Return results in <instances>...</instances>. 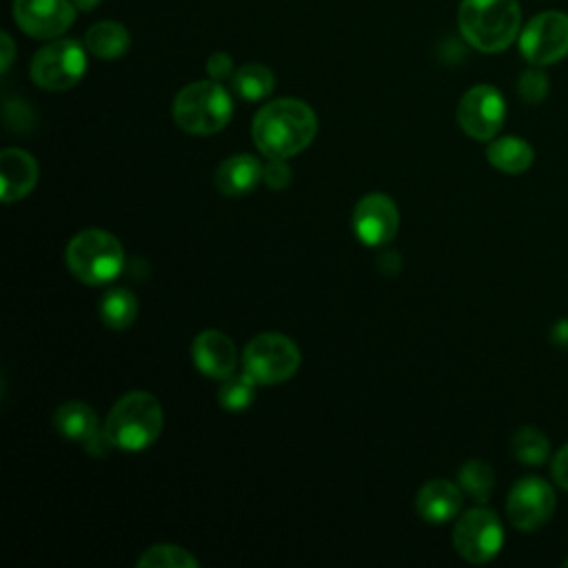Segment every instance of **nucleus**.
<instances>
[{
	"label": "nucleus",
	"mask_w": 568,
	"mask_h": 568,
	"mask_svg": "<svg viewBox=\"0 0 568 568\" xmlns=\"http://www.w3.org/2000/svg\"><path fill=\"white\" fill-rule=\"evenodd\" d=\"M453 546L470 564H484L497 557L504 546V528L497 513L484 506L466 510L455 524Z\"/></svg>",
	"instance_id": "nucleus-8"
},
{
	"label": "nucleus",
	"mask_w": 568,
	"mask_h": 568,
	"mask_svg": "<svg viewBox=\"0 0 568 568\" xmlns=\"http://www.w3.org/2000/svg\"><path fill=\"white\" fill-rule=\"evenodd\" d=\"M550 475H552V481L568 493V442L552 455V462H550Z\"/></svg>",
	"instance_id": "nucleus-30"
},
{
	"label": "nucleus",
	"mask_w": 568,
	"mask_h": 568,
	"mask_svg": "<svg viewBox=\"0 0 568 568\" xmlns=\"http://www.w3.org/2000/svg\"><path fill=\"white\" fill-rule=\"evenodd\" d=\"M0 47H2V73L11 67V60H13V40L9 33H2L0 36Z\"/></svg>",
	"instance_id": "nucleus-32"
},
{
	"label": "nucleus",
	"mask_w": 568,
	"mask_h": 568,
	"mask_svg": "<svg viewBox=\"0 0 568 568\" xmlns=\"http://www.w3.org/2000/svg\"><path fill=\"white\" fill-rule=\"evenodd\" d=\"M197 564L189 550L173 544H155L135 561L138 568H197Z\"/></svg>",
	"instance_id": "nucleus-26"
},
{
	"label": "nucleus",
	"mask_w": 568,
	"mask_h": 568,
	"mask_svg": "<svg viewBox=\"0 0 568 568\" xmlns=\"http://www.w3.org/2000/svg\"><path fill=\"white\" fill-rule=\"evenodd\" d=\"M87 71V53L78 40H55L44 44L31 58V80L44 91H67L80 82Z\"/></svg>",
	"instance_id": "nucleus-7"
},
{
	"label": "nucleus",
	"mask_w": 568,
	"mask_h": 568,
	"mask_svg": "<svg viewBox=\"0 0 568 568\" xmlns=\"http://www.w3.org/2000/svg\"><path fill=\"white\" fill-rule=\"evenodd\" d=\"M510 450L519 464L541 466L544 462H548L550 442L539 428L521 426L510 439Z\"/></svg>",
	"instance_id": "nucleus-23"
},
{
	"label": "nucleus",
	"mask_w": 568,
	"mask_h": 568,
	"mask_svg": "<svg viewBox=\"0 0 568 568\" xmlns=\"http://www.w3.org/2000/svg\"><path fill=\"white\" fill-rule=\"evenodd\" d=\"M171 113L182 131L193 135H211L229 124L233 102L229 91L209 78L180 89L173 98Z\"/></svg>",
	"instance_id": "nucleus-4"
},
{
	"label": "nucleus",
	"mask_w": 568,
	"mask_h": 568,
	"mask_svg": "<svg viewBox=\"0 0 568 568\" xmlns=\"http://www.w3.org/2000/svg\"><path fill=\"white\" fill-rule=\"evenodd\" d=\"M564 566H566V568H568V559H566V561H564Z\"/></svg>",
	"instance_id": "nucleus-34"
},
{
	"label": "nucleus",
	"mask_w": 568,
	"mask_h": 568,
	"mask_svg": "<svg viewBox=\"0 0 568 568\" xmlns=\"http://www.w3.org/2000/svg\"><path fill=\"white\" fill-rule=\"evenodd\" d=\"M486 160L490 166H495L497 171L517 175L530 169L532 160H535V151L532 146L515 135H504V138H493L488 149H486Z\"/></svg>",
	"instance_id": "nucleus-19"
},
{
	"label": "nucleus",
	"mask_w": 568,
	"mask_h": 568,
	"mask_svg": "<svg viewBox=\"0 0 568 568\" xmlns=\"http://www.w3.org/2000/svg\"><path fill=\"white\" fill-rule=\"evenodd\" d=\"M98 2H100V0H73L75 9H80V11H91Z\"/></svg>",
	"instance_id": "nucleus-33"
},
{
	"label": "nucleus",
	"mask_w": 568,
	"mask_h": 568,
	"mask_svg": "<svg viewBox=\"0 0 568 568\" xmlns=\"http://www.w3.org/2000/svg\"><path fill=\"white\" fill-rule=\"evenodd\" d=\"M255 386H257V382L246 371L242 375L233 373L231 377L222 379L217 399L224 410H231V413L246 410L255 399Z\"/></svg>",
	"instance_id": "nucleus-25"
},
{
	"label": "nucleus",
	"mask_w": 568,
	"mask_h": 568,
	"mask_svg": "<svg viewBox=\"0 0 568 568\" xmlns=\"http://www.w3.org/2000/svg\"><path fill=\"white\" fill-rule=\"evenodd\" d=\"M231 84H233V91L242 98V100H248V102H257V100H264L266 95L273 93L275 89V78H273V71L264 64H257V62H248L244 67H240L233 78H231Z\"/></svg>",
	"instance_id": "nucleus-21"
},
{
	"label": "nucleus",
	"mask_w": 568,
	"mask_h": 568,
	"mask_svg": "<svg viewBox=\"0 0 568 568\" xmlns=\"http://www.w3.org/2000/svg\"><path fill=\"white\" fill-rule=\"evenodd\" d=\"M317 133L315 111L295 98L266 102L253 118L251 135L266 158H291L304 151Z\"/></svg>",
	"instance_id": "nucleus-1"
},
{
	"label": "nucleus",
	"mask_w": 568,
	"mask_h": 568,
	"mask_svg": "<svg viewBox=\"0 0 568 568\" xmlns=\"http://www.w3.org/2000/svg\"><path fill=\"white\" fill-rule=\"evenodd\" d=\"M462 486L448 479H430L417 493L415 508L422 519L430 524H444L457 517L462 508Z\"/></svg>",
	"instance_id": "nucleus-18"
},
{
	"label": "nucleus",
	"mask_w": 568,
	"mask_h": 568,
	"mask_svg": "<svg viewBox=\"0 0 568 568\" xmlns=\"http://www.w3.org/2000/svg\"><path fill=\"white\" fill-rule=\"evenodd\" d=\"M506 120V102L490 84L470 87L457 104V122L462 131L477 140L490 142Z\"/></svg>",
	"instance_id": "nucleus-11"
},
{
	"label": "nucleus",
	"mask_w": 568,
	"mask_h": 568,
	"mask_svg": "<svg viewBox=\"0 0 568 568\" xmlns=\"http://www.w3.org/2000/svg\"><path fill=\"white\" fill-rule=\"evenodd\" d=\"M462 490L477 504L488 501L495 488V473L484 459H468L457 473Z\"/></svg>",
	"instance_id": "nucleus-24"
},
{
	"label": "nucleus",
	"mask_w": 568,
	"mask_h": 568,
	"mask_svg": "<svg viewBox=\"0 0 568 568\" xmlns=\"http://www.w3.org/2000/svg\"><path fill=\"white\" fill-rule=\"evenodd\" d=\"M193 364L197 371L211 379H226L235 373L237 351L229 335L222 331H202L191 346Z\"/></svg>",
	"instance_id": "nucleus-15"
},
{
	"label": "nucleus",
	"mask_w": 568,
	"mask_h": 568,
	"mask_svg": "<svg viewBox=\"0 0 568 568\" xmlns=\"http://www.w3.org/2000/svg\"><path fill=\"white\" fill-rule=\"evenodd\" d=\"M2 202H18L38 184V162L22 149H4L0 153Z\"/></svg>",
	"instance_id": "nucleus-16"
},
{
	"label": "nucleus",
	"mask_w": 568,
	"mask_h": 568,
	"mask_svg": "<svg viewBox=\"0 0 568 568\" xmlns=\"http://www.w3.org/2000/svg\"><path fill=\"white\" fill-rule=\"evenodd\" d=\"M69 271L91 286L115 280L124 266V248L115 235L104 229H84L67 244Z\"/></svg>",
	"instance_id": "nucleus-5"
},
{
	"label": "nucleus",
	"mask_w": 568,
	"mask_h": 568,
	"mask_svg": "<svg viewBox=\"0 0 568 568\" xmlns=\"http://www.w3.org/2000/svg\"><path fill=\"white\" fill-rule=\"evenodd\" d=\"M550 339L561 346V348H568V317L559 320L552 324V331H550Z\"/></svg>",
	"instance_id": "nucleus-31"
},
{
	"label": "nucleus",
	"mask_w": 568,
	"mask_h": 568,
	"mask_svg": "<svg viewBox=\"0 0 568 568\" xmlns=\"http://www.w3.org/2000/svg\"><path fill=\"white\" fill-rule=\"evenodd\" d=\"M291 166L286 164L284 158H271L264 166V182L273 191H282L291 184Z\"/></svg>",
	"instance_id": "nucleus-28"
},
{
	"label": "nucleus",
	"mask_w": 568,
	"mask_h": 568,
	"mask_svg": "<svg viewBox=\"0 0 568 568\" xmlns=\"http://www.w3.org/2000/svg\"><path fill=\"white\" fill-rule=\"evenodd\" d=\"M519 51L535 67H546L566 58L568 16L561 11H544L535 16L519 33Z\"/></svg>",
	"instance_id": "nucleus-10"
},
{
	"label": "nucleus",
	"mask_w": 568,
	"mask_h": 568,
	"mask_svg": "<svg viewBox=\"0 0 568 568\" xmlns=\"http://www.w3.org/2000/svg\"><path fill=\"white\" fill-rule=\"evenodd\" d=\"M399 229L397 204L386 193H368L353 209V231L366 246L388 244Z\"/></svg>",
	"instance_id": "nucleus-13"
},
{
	"label": "nucleus",
	"mask_w": 568,
	"mask_h": 568,
	"mask_svg": "<svg viewBox=\"0 0 568 568\" xmlns=\"http://www.w3.org/2000/svg\"><path fill=\"white\" fill-rule=\"evenodd\" d=\"M13 20L31 38L62 36L75 20L73 0H13Z\"/></svg>",
	"instance_id": "nucleus-12"
},
{
	"label": "nucleus",
	"mask_w": 568,
	"mask_h": 568,
	"mask_svg": "<svg viewBox=\"0 0 568 568\" xmlns=\"http://www.w3.org/2000/svg\"><path fill=\"white\" fill-rule=\"evenodd\" d=\"M129 44H131V36L126 27L115 20L95 22L84 36V47L89 49V53H93L100 60H115L124 55Z\"/></svg>",
	"instance_id": "nucleus-20"
},
{
	"label": "nucleus",
	"mask_w": 568,
	"mask_h": 568,
	"mask_svg": "<svg viewBox=\"0 0 568 568\" xmlns=\"http://www.w3.org/2000/svg\"><path fill=\"white\" fill-rule=\"evenodd\" d=\"M162 424L164 413L160 399L146 390H131L113 404L104 433L113 448L142 450L160 437Z\"/></svg>",
	"instance_id": "nucleus-3"
},
{
	"label": "nucleus",
	"mask_w": 568,
	"mask_h": 568,
	"mask_svg": "<svg viewBox=\"0 0 568 568\" xmlns=\"http://www.w3.org/2000/svg\"><path fill=\"white\" fill-rule=\"evenodd\" d=\"M264 180V166L255 155L237 153L226 158L215 171V186L226 197H242Z\"/></svg>",
	"instance_id": "nucleus-17"
},
{
	"label": "nucleus",
	"mask_w": 568,
	"mask_h": 568,
	"mask_svg": "<svg viewBox=\"0 0 568 568\" xmlns=\"http://www.w3.org/2000/svg\"><path fill=\"white\" fill-rule=\"evenodd\" d=\"M135 315H138V300L129 288L115 286L102 295L100 317L109 328H115V331L126 328L133 324Z\"/></svg>",
	"instance_id": "nucleus-22"
},
{
	"label": "nucleus",
	"mask_w": 568,
	"mask_h": 568,
	"mask_svg": "<svg viewBox=\"0 0 568 568\" xmlns=\"http://www.w3.org/2000/svg\"><path fill=\"white\" fill-rule=\"evenodd\" d=\"M206 73H209V78L211 80H215V82H222V80H226V78H233V58L229 55V53H224V51H217V53H213L209 60H206Z\"/></svg>",
	"instance_id": "nucleus-29"
},
{
	"label": "nucleus",
	"mask_w": 568,
	"mask_h": 568,
	"mask_svg": "<svg viewBox=\"0 0 568 568\" xmlns=\"http://www.w3.org/2000/svg\"><path fill=\"white\" fill-rule=\"evenodd\" d=\"M555 488L546 479L535 475L517 479L506 497L508 521L521 532H532L548 524L555 515Z\"/></svg>",
	"instance_id": "nucleus-9"
},
{
	"label": "nucleus",
	"mask_w": 568,
	"mask_h": 568,
	"mask_svg": "<svg viewBox=\"0 0 568 568\" xmlns=\"http://www.w3.org/2000/svg\"><path fill=\"white\" fill-rule=\"evenodd\" d=\"M300 362L302 353L297 344L282 333H260L242 353L244 371L257 384H280L291 379L297 373Z\"/></svg>",
	"instance_id": "nucleus-6"
},
{
	"label": "nucleus",
	"mask_w": 568,
	"mask_h": 568,
	"mask_svg": "<svg viewBox=\"0 0 568 568\" xmlns=\"http://www.w3.org/2000/svg\"><path fill=\"white\" fill-rule=\"evenodd\" d=\"M517 91L528 104H537L548 95V75L541 69H528L519 75Z\"/></svg>",
	"instance_id": "nucleus-27"
},
{
	"label": "nucleus",
	"mask_w": 568,
	"mask_h": 568,
	"mask_svg": "<svg viewBox=\"0 0 568 568\" xmlns=\"http://www.w3.org/2000/svg\"><path fill=\"white\" fill-rule=\"evenodd\" d=\"M53 426L62 437L82 444L91 455H106L113 448L104 428H100L95 410L84 402L73 399L58 406Z\"/></svg>",
	"instance_id": "nucleus-14"
},
{
	"label": "nucleus",
	"mask_w": 568,
	"mask_h": 568,
	"mask_svg": "<svg viewBox=\"0 0 568 568\" xmlns=\"http://www.w3.org/2000/svg\"><path fill=\"white\" fill-rule=\"evenodd\" d=\"M457 24L470 47L497 53L519 36L521 11L517 0H462Z\"/></svg>",
	"instance_id": "nucleus-2"
}]
</instances>
